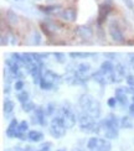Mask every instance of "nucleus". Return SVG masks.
Returning a JSON list of instances; mask_svg holds the SVG:
<instances>
[{"label":"nucleus","instance_id":"nucleus-28","mask_svg":"<svg viewBox=\"0 0 134 151\" xmlns=\"http://www.w3.org/2000/svg\"><path fill=\"white\" fill-rule=\"evenodd\" d=\"M51 146H52L51 142H43V144H41V146L36 151H51Z\"/></svg>","mask_w":134,"mask_h":151},{"label":"nucleus","instance_id":"nucleus-5","mask_svg":"<svg viewBox=\"0 0 134 151\" xmlns=\"http://www.w3.org/2000/svg\"><path fill=\"white\" fill-rule=\"evenodd\" d=\"M102 129H116V130H119V127H120V122L119 119L114 115V114H109L107 115L103 120H102Z\"/></svg>","mask_w":134,"mask_h":151},{"label":"nucleus","instance_id":"nucleus-9","mask_svg":"<svg viewBox=\"0 0 134 151\" xmlns=\"http://www.w3.org/2000/svg\"><path fill=\"white\" fill-rule=\"evenodd\" d=\"M77 35L83 40H89L93 36V30L89 26H86V25H81L77 27Z\"/></svg>","mask_w":134,"mask_h":151},{"label":"nucleus","instance_id":"nucleus-13","mask_svg":"<svg viewBox=\"0 0 134 151\" xmlns=\"http://www.w3.org/2000/svg\"><path fill=\"white\" fill-rule=\"evenodd\" d=\"M43 139V134L39 130H31L28 133V140L31 142H39Z\"/></svg>","mask_w":134,"mask_h":151},{"label":"nucleus","instance_id":"nucleus-25","mask_svg":"<svg viewBox=\"0 0 134 151\" xmlns=\"http://www.w3.org/2000/svg\"><path fill=\"white\" fill-rule=\"evenodd\" d=\"M6 16H8V21H9L11 25H16V24H17V15H16L12 10H9L8 14H6Z\"/></svg>","mask_w":134,"mask_h":151},{"label":"nucleus","instance_id":"nucleus-21","mask_svg":"<svg viewBox=\"0 0 134 151\" xmlns=\"http://www.w3.org/2000/svg\"><path fill=\"white\" fill-rule=\"evenodd\" d=\"M99 137H96V136H93V137H91V139L88 140V142H87V149L89 150V151H93L96 147L98 146V144H99Z\"/></svg>","mask_w":134,"mask_h":151},{"label":"nucleus","instance_id":"nucleus-12","mask_svg":"<svg viewBox=\"0 0 134 151\" xmlns=\"http://www.w3.org/2000/svg\"><path fill=\"white\" fill-rule=\"evenodd\" d=\"M113 76H114V79H116V82H120L124 76H125V68L123 65H116V67H114V71H113Z\"/></svg>","mask_w":134,"mask_h":151},{"label":"nucleus","instance_id":"nucleus-22","mask_svg":"<svg viewBox=\"0 0 134 151\" xmlns=\"http://www.w3.org/2000/svg\"><path fill=\"white\" fill-rule=\"evenodd\" d=\"M22 105V110L25 113H30V111H33L36 109V106H35V103L34 102H31V100H28V102H25L21 104Z\"/></svg>","mask_w":134,"mask_h":151},{"label":"nucleus","instance_id":"nucleus-17","mask_svg":"<svg viewBox=\"0 0 134 151\" xmlns=\"http://www.w3.org/2000/svg\"><path fill=\"white\" fill-rule=\"evenodd\" d=\"M114 67L116 66H114L111 61H104L103 63L101 65V70L103 72H106V73H112L114 71Z\"/></svg>","mask_w":134,"mask_h":151},{"label":"nucleus","instance_id":"nucleus-18","mask_svg":"<svg viewBox=\"0 0 134 151\" xmlns=\"http://www.w3.org/2000/svg\"><path fill=\"white\" fill-rule=\"evenodd\" d=\"M104 137L108 140H113L118 137V130L116 129H104Z\"/></svg>","mask_w":134,"mask_h":151},{"label":"nucleus","instance_id":"nucleus-26","mask_svg":"<svg viewBox=\"0 0 134 151\" xmlns=\"http://www.w3.org/2000/svg\"><path fill=\"white\" fill-rule=\"evenodd\" d=\"M17 100H19V102H20L21 104L25 103V102H28V100H30V99H29V93H28L26 91L19 92V93H17Z\"/></svg>","mask_w":134,"mask_h":151},{"label":"nucleus","instance_id":"nucleus-23","mask_svg":"<svg viewBox=\"0 0 134 151\" xmlns=\"http://www.w3.org/2000/svg\"><path fill=\"white\" fill-rule=\"evenodd\" d=\"M40 9L43 11V12H46V14H56L57 10H60L59 6H40Z\"/></svg>","mask_w":134,"mask_h":151},{"label":"nucleus","instance_id":"nucleus-34","mask_svg":"<svg viewBox=\"0 0 134 151\" xmlns=\"http://www.w3.org/2000/svg\"><path fill=\"white\" fill-rule=\"evenodd\" d=\"M127 83L130 87H134V76H128V77H127Z\"/></svg>","mask_w":134,"mask_h":151},{"label":"nucleus","instance_id":"nucleus-24","mask_svg":"<svg viewBox=\"0 0 134 151\" xmlns=\"http://www.w3.org/2000/svg\"><path fill=\"white\" fill-rule=\"evenodd\" d=\"M40 87H41V89H43V91H50V89H52V88L55 87V84H52L51 82L46 81V79L42 77V79L40 82Z\"/></svg>","mask_w":134,"mask_h":151},{"label":"nucleus","instance_id":"nucleus-31","mask_svg":"<svg viewBox=\"0 0 134 151\" xmlns=\"http://www.w3.org/2000/svg\"><path fill=\"white\" fill-rule=\"evenodd\" d=\"M24 82L21 81V79H19V81H16L15 82V89L17 91V92H21L22 89H24Z\"/></svg>","mask_w":134,"mask_h":151},{"label":"nucleus","instance_id":"nucleus-36","mask_svg":"<svg viewBox=\"0 0 134 151\" xmlns=\"http://www.w3.org/2000/svg\"><path fill=\"white\" fill-rule=\"evenodd\" d=\"M129 113H130V115L134 116V102L129 105Z\"/></svg>","mask_w":134,"mask_h":151},{"label":"nucleus","instance_id":"nucleus-10","mask_svg":"<svg viewBox=\"0 0 134 151\" xmlns=\"http://www.w3.org/2000/svg\"><path fill=\"white\" fill-rule=\"evenodd\" d=\"M29 129V124L26 120H22L21 123H19V127H17V130H16V135L15 137H17V139H21V140H26L28 139V135L26 131Z\"/></svg>","mask_w":134,"mask_h":151},{"label":"nucleus","instance_id":"nucleus-32","mask_svg":"<svg viewBox=\"0 0 134 151\" xmlns=\"http://www.w3.org/2000/svg\"><path fill=\"white\" fill-rule=\"evenodd\" d=\"M33 43H34V45H40V40H41V37H40V34L39 32H36V31H35V32H34V37H33Z\"/></svg>","mask_w":134,"mask_h":151},{"label":"nucleus","instance_id":"nucleus-35","mask_svg":"<svg viewBox=\"0 0 134 151\" xmlns=\"http://www.w3.org/2000/svg\"><path fill=\"white\" fill-rule=\"evenodd\" d=\"M9 41H8V36L5 37V35H1V46H5V45H8Z\"/></svg>","mask_w":134,"mask_h":151},{"label":"nucleus","instance_id":"nucleus-41","mask_svg":"<svg viewBox=\"0 0 134 151\" xmlns=\"http://www.w3.org/2000/svg\"><path fill=\"white\" fill-rule=\"evenodd\" d=\"M133 102H134V94H133Z\"/></svg>","mask_w":134,"mask_h":151},{"label":"nucleus","instance_id":"nucleus-40","mask_svg":"<svg viewBox=\"0 0 134 151\" xmlns=\"http://www.w3.org/2000/svg\"><path fill=\"white\" fill-rule=\"evenodd\" d=\"M57 151H66L65 149H60V150H57Z\"/></svg>","mask_w":134,"mask_h":151},{"label":"nucleus","instance_id":"nucleus-33","mask_svg":"<svg viewBox=\"0 0 134 151\" xmlns=\"http://www.w3.org/2000/svg\"><path fill=\"white\" fill-rule=\"evenodd\" d=\"M117 103H118V100H117V98H116V97L108 99V105H109L111 108H113V106H116V104H117Z\"/></svg>","mask_w":134,"mask_h":151},{"label":"nucleus","instance_id":"nucleus-30","mask_svg":"<svg viewBox=\"0 0 134 151\" xmlns=\"http://www.w3.org/2000/svg\"><path fill=\"white\" fill-rule=\"evenodd\" d=\"M56 110V106H55V104H49L47 106H46V109H45V111H46V114L47 115H51V114H54V111Z\"/></svg>","mask_w":134,"mask_h":151},{"label":"nucleus","instance_id":"nucleus-20","mask_svg":"<svg viewBox=\"0 0 134 151\" xmlns=\"http://www.w3.org/2000/svg\"><path fill=\"white\" fill-rule=\"evenodd\" d=\"M120 127L123 129H132L133 128V120L129 116H123L120 119Z\"/></svg>","mask_w":134,"mask_h":151},{"label":"nucleus","instance_id":"nucleus-3","mask_svg":"<svg viewBox=\"0 0 134 151\" xmlns=\"http://www.w3.org/2000/svg\"><path fill=\"white\" fill-rule=\"evenodd\" d=\"M60 115L62 116V122H63V125L66 127V129L73 128L76 125V122H78V119L76 118L73 110L71 108H67V106H63Z\"/></svg>","mask_w":134,"mask_h":151},{"label":"nucleus","instance_id":"nucleus-2","mask_svg":"<svg viewBox=\"0 0 134 151\" xmlns=\"http://www.w3.org/2000/svg\"><path fill=\"white\" fill-rule=\"evenodd\" d=\"M50 134L52 135L54 137H56V139H60V137L65 136V134H66V127L63 125L61 115H57V116H55L52 119V120H51Z\"/></svg>","mask_w":134,"mask_h":151},{"label":"nucleus","instance_id":"nucleus-19","mask_svg":"<svg viewBox=\"0 0 134 151\" xmlns=\"http://www.w3.org/2000/svg\"><path fill=\"white\" fill-rule=\"evenodd\" d=\"M14 108H15V104H14V102H12V100L6 99L5 102H4L3 109H4V113H5V114H10V113L14 110Z\"/></svg>","mask_w":134,"mask_h":151},{"label":"nucleus","instance_id":"nucleus-39","mask_svg":"<svg viewBox=\"0 0 134 151\" xmlns=\"http://www.w3.org/2000/svg\"><path fill=\"white\" fill-rule=\"evenodd\" d=\"M130 61H132V63H133V66H134V55H132V60H130Z\"/></svg>","mask_w":134,"mask_h":151},{"label":"nucleus","instance_id":"nucleus-8","mask_svg":"<svg viewBox=\"0 0 134 151\" xmlns=\"http://www.w3.org/2000/svg\"><path fill=\"white\" fill-rule=\"evenodd\" d=\"M42 77L46 79V81H49V82H51L52 84H59L60 82L62 81V77L60 74H57V73H55L54 71H51V70H46L43 72V74H42Z\"/></svg>","mask_w":134,"mask_h":151},{"label":"nucleus","instance_id":"nucleus-37","mask_svg":"<svg viewBox=\"0 0 134 151\" xmlns=\"http://www.w3.org/2000/svg\"><path fill=\"white\" fill-rule=\"evenodd\" d=\"M124 3H125L127 5H128V6H129V8H130V9H133V6H134V5H133V3L130 1V0H124Z\"/></svg>","mask_w":134,"mask_h":151},{"label":"nucleus","instance_id":"nucleus-27","mask_svg":"<svg viewBox=\"0 0 134 151\" xmlns=\"http://www.w3.org/2000/svg\"><path fill=\"white\" fill-rule=\"evenodd\" d=\"M70 56H71L72 58H86V57L92 56V53H88V52H71Z\"/></svg>","mask_w":134,"mask_h":151},{"label":"nucleus","instance_id":"nucleus-38","mask_svg":"<svg viewBox=\"0 0 134 151\" xmlns=\"http://www.w3.org/2000/svg\"><path fill=\"white\" fill-rule=\"evenodd\" d=\"M9 92H10V88H9V86H6L4 89V93H9Z\"/></svg>","mask_w":134,"mask_h":151},{"label":"nucleus","instance_id":"nucleus-7","mask_svg":"<svg viewBox=\"0 0 134 151\" xmlns=\"http://www.w3.org/2000/svg\"><path fill=\"white\" fill-rule=\"evenodd\" d=\"M111 12V6L108 4H102L99 6V10H98V17H97V22L98 25H102L106 20H107V16L108 14Z\"/></svg>","mask_w":134,"mask_h":151},{"label":"nucleus","instance_id":"nucleus-16","mask_svg":"<svg viewBox=\"0 0 134 151\" xmlns=\"http://www.w3.org/2000/svg\"><path fill=\"white\" fill-rule=\"evenodd\" d=\"M89 71H91V66H89L88 63H86V62H83V63H80L77 66V73H80L81 76H86L89 73Z\"/></svg>","mask_w":134,"mask_h":151},{"label":"nucleus","instance_id":"nucleus-6","mask_svg":"<svg viewBox=\"0 0 134 151\" xmlns=\"http://www.w3.org/2000/svg\"><path fill=\"white\" fill-rule=\"evenodd\" d=\"M46 111H45V109L42 108V106H37V108L35 109V116H34V123H37L40 124L41 127H46Z\"/></svg>","mask_w":134,"mask_h":151},{"label":"nucleus","instance_id":"nucleus-14","mask_svg":"<svg viewBox=\"0 0 134 151\" xmlns=\"http://www.w3.org/2000/svg\"><path fill=\"white\" fill-rule=\"evenodd\" d=\"M17 127H19L17 120H16V119H12V120L10 122V124H9L8 129H6V135H8L9 137H15Z\"/></svg>","mask_w":134,"mask_h":151},{"label":"nucleus","instance_id":"nucleus-1","mask_svg":"<svg viewBox=\"0 0 134 151\" xmlns=\"http://www.w3.org/2000/svg\"><path fill=\"white\" fill-rule=\"evenodd\" d=\"M78 104L81 106V109L88 113L94 119H98L101 116V104L98 100H96L92 96L89 94H82L78 99Z\"/></svg>","mask_w":134,"mask_h":151},{"label":"nucleus","instance_id":"nucleus-15","mask_svg":"<svg viewBox=\"0 0 134 151\" xmlns=\"http://www.w3.org/2000/svg\"><path fill=\"white\" fill-rule=\"evenodd\" d=\"M111 149H112V145H111L109 141L106 140V139H101L98 146L96 147L93 151H111Z\"/></svg>","mask_w":134,"mask_h":151},{"label":"nucleus","instance_id":"nucleus-29","mask_svg":"<svg viewBox=\"0 0 134 151\" xmlns=\"http://www.w3.org/2000/svg\"><path fill=\"white\" fill-rule=\"evenodd\" d=\"M55 58H56V61L59 62V63H63L65 62V55L63 53H60V52H55Z\"/></svg>","mask_w":134,"mask_h":151},{"label":"nucleus","instance_id":"nucleus-11","mask_svg":"<svg viewBox=\"0 0 134 151\" xmlns=\"http://www.w3.org/2000/svg\"><path fill=\"white\" fill-rule=\"evenodd\" d=\"M59 15L63 19V20L72 22L76 20V17H77V12H76L75 9H63L59 12Z\"/></svg>","mask_w":134,"mask_h":151},{"label":"nucleus","instance_id":"nucleus-4","mask_svg":"<svg viewBox=\"0 0 134 151\" xmlns=\"http://www.w3.org/2000/svg\"><path fill=\"white\" fill-rule=\"evenodd\" d=\"M108 30H109V35L112 37L113 41L116 42H120L123 43L124 42V35L122 32V29L119 27V25L116 22V21H112L108 26Z\"/></svg>","mask_w":134,"mask_h":151}]
</instances>
